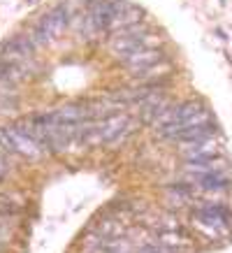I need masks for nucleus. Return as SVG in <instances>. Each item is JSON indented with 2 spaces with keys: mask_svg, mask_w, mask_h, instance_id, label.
Instances as JSON below:
<instances>
[{
  "mask_svg": "<svg viewBox=\"0 0 232 253\" xmlns=\"http://www.w3.org/2000/svg\"><path fill=\"white\" fill-rule=\"evenodd\" d=\"M214 126H211V121L209 123H200V126H191V128H186V130H181L179 135H174V142H181V144H197V142H207L211 135H214Z\"/></svg>",
  "mask_w": 232,
  "mask_h": 253,
  "instance_id": "8",
  "label": "nucleus"
},
{
  "mask_svg": "<svg viewBox=\"0 0 232 253\" xmlns=\"http://www.w3.org/2000/svg\"><path fill=\"white\" fill-rule=\"evenodd\" d=\"M230 184H232L230 179L218 174V172H202V174H197V186L204 188V191H223Z\"/></svg>",
  "mask_w": 232,
  "mask_h": 253,
  "instance_id": "10",
  "label": "nucleus"
},
{
  "mask_svg": "<svg viewBox=\"0 0 232 253\" xmlns=\"http://www.w3.org/2000/svg\"><path fill=\"white\" fill-rule=\"evenodd\" d=\"M197 221L204 223V225H211V228H225L228 223L232 221V214L223 205H204V207L197 209Z\"/></svg>",
  "mask_w": 232,
  "mask_h": 253,
  "instance_id": "6",
  "label": "nucleus"
},
{
  "mask_svg": "<svg viewBox=\"0 0 232 253\" xmlns=\"http://www.w3.org/2000/svg\"><path fill=\"white\" fill-rule=\"evenodd\" d=\"M5 130H7L9 139H12V144H14V149H16V154H19V156H23V158H31V161L42 158V154H44L42 144H39V142H35L28 132H23L16 123H14V126H5Z\"/></svg>",
  "mask_w": 232,
  "mask_h": 253,
  "instance_id": "2",
  "label": "nucleus"
},
{
  "mask_svg": "<svg viewBox=\"0 0 232 253\" xmlns=\"http://www.w3.org/2000/svg\"><path fill=\"white\" fill-rule=\"evenodd\" d=\"M137 253H165L162 249H158V246L149 244V246H142V249H137Z\"/></svg>",
  "mask_w": 232,
  "mask_h": 253,
  "instance_id": "12",
  "label": "nucleus"
},
{
  "mask_svg": "<svg viewBox=\"0 0 232 253\" xmlns=\"http://www.w3.org/2000/svg\"><path fill=\"white\" fill-rule=\"evenodd\" d=\"M68 26H70V9H68V5H56V7H51L46 14H42V19L38 21V28L39 31H44L51 40L61 38L63 31H65Z\"/></svg>",
  "mask_w": 232,
  "mask_h": 253,
  "instance_id": "1",
  "label": "nucleus"
},
{
  "mask_svg": "<svg viewBox=\"0 0 232 253\" xmlns=\"http://www.w3.org/2000/svg\"><path fill=\"white\" fill-rule=\"evenodd\" d=\"M88 19L95 31H112V21H114V9H112V0H91L88 2Z\"/></svg>",
  "mask_w": 232,
  "mask_h": 253,
  "instance_id": "5",
  "label": "nucleus"
},
{
  "mask_svg": "<svg viewBox=\"0 0 232 253\" xmlns=\"http://www.w3.org/2000/svg\"><path fill=\"white\" fill-rule=\"evenodd\" d=\"M28 77V68L26 65H19V63L12 61H0V84L5 86H16L19 82Z\"/></svg>",
  "mask_w": 232,
  "mask_h": 253,
  "instance_id": "9",
  "label": "nucleus"
},
{
  "mask_svg": "<svg viewBox=\"0 0 232 253\" xmlns=\"http://www.w3.org/2000/svg\"><path fill=\"white\" fill-rule=\"evenodd\" d=\"M35 56V44L31 42L28 35H16L14 40H9L5 49H2V58L5 61H12V63H19V65H26L33 61Z\"/></svg>",
  "mask_w": 232,
  "mask_h": 253,
  "instance_id": "3",
  "label": "nucleus"
},
{
  "mask_svg": "<svg viewBox=\"0 0 232 253\" xmlns=\"http://www.w3.org/2000/svg\"><path fill=\"white\" fill-rule=\"evenodd\" d=\"M165 61V54H162L158 46H147V49H139L137 54H132L128 61H123L125 65L130 70H135V72H139V70H147L151 68V65H155V63Z\"/></svg>",
  "mask_w": 232,
  "mask_h": 253,
  "instance_id": "7",
  "label": "nucleus"
},
{
  "mask_svg": "<svg viewBox=\"0 0 232 253\" xmlns=\"http://www.w3.org/2000/svg\"><path fill=\"white\" fill-rule=\"evenodd\" d=\"M0 151H2V154H9V156H19V154H16V149H14V144H12V139H9V135H7V130H5V128H0Z\"/></svg>",
  "mask_w": 232,
  "mask_h": 253,
  "instance_id": "11",
  "label": "nucleus"
},
{
  "mask_svg": "<svg viewBox=\"0 0 232 253\" xmlns=\"http://www.w3.org/2000/svg\"><path fill=\"white\" fill-rule=\"evenodd\" d=\"M112 9H114V21H112L114 31L142 23V16H144V9L137 7L135 2H128V0H112Z\"/></svg>",
  "mask_w": 232,
  "mask_h": 253,
  "instance_id": "4",
  "label": "nucleus"
}]
</instances>
